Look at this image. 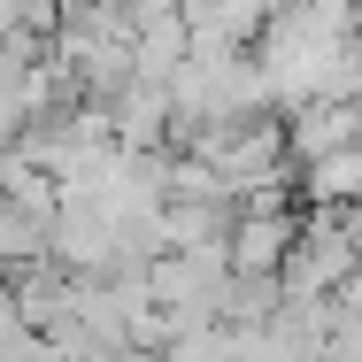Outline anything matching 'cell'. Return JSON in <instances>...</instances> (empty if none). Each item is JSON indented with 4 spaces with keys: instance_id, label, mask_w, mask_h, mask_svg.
Listing matches in <instances>:
<instances>
[{
    "instance_id": "2",
    "label": "cell",
    "mask_w": 362,
    "mask_h": 362,
    "mask_svg": "<svg viewBox=\"0 0 362 362\" xmlns=\"http://www.w3.org/2000/svg\"><path fill=\"white\" fill-rule=\"evenodd\" d=\"M362 185V146H347V154H324V162H308L300 170V185H293V209L300 216H316V209H347Z\"/></svg>"
},
{
    "instance_id": "1",
    "label": "cell",
    "mask_w": 362,
    "mask_h": 362,
    "mask_svg": "<svg viewBox=\"0 0 362 362\" xmlns=\"http://www.w3.org/2000/svg\"><path fill=\"white\" fill-rule=\"evenodd\" d=\"M278 132H286V162H293V170H308V162H324V154H347V146H355L362 100H355V108H339V100H308V108H293Z\"/></svg>"
}]
</instances>
